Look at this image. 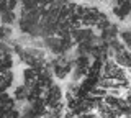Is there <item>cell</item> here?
<instances>
[{
	"instance_id": "6da1fadb",
	"label": "cell",
	"mask_w": 131,
	"mask_h": 118,
	"mask_svg": "<svg viewBox=\"0 0 131 118\" xmlns=\"http://www.w3.org/2000/svg\"><path fill=\"white\" fill-rule=\"evenodd\" d=\"M46 99H44V105H51V107H56L59 103V100L62 99V92L57 85L52 84L49 89H46Z\"/></svg>"
},
{
	"instance_id": "7a4b0ae2",
	"label": "cell",
	"mask_w": 131,
	"mask_h": 118,
	"mask_svg": "<svg viewBox=\"0 0 131 118\" xmlns=\"http://www.w3.org/2000/svg\"><path fill=\"white\" fill-rule=\"evenodd\" d=\"M13 107H15V100L5 92L0 93V113H5L8 110H13Z\"/></svg>"
},
{
	"instance_id": "3957f363",
	"label": "cell",
	"mask_w": 131,
	"mask_h": 118,
	"mask_svg": "<svg viewBox=\"0 0 131 118\" xmlns=\"http://www.w3.org/2000/svg\"><path fill=\"white\" fill-rule=\"evenodd\" d=\"M71 69H72L71 64H62V66H61V62H56V64H54L56 77H59V79H64V77L67 76L69 72H71Z\"/></svg>"
},
{
	"instance_id": "277c9868",
	"label": "cell",
	"mask_w": 131,
	"mask_h": 118,
	"mask_svg": "<svg viewBox=\"0 0 131 118\" xmlns=\"http://www.w3.org/2000/svg\"><path fill=\"white\" fill-rule=\"evenodd\" d=\"M128 13H129V2L115 7V15H118L120 18H126V17H128Z\"/></svg>"
},
{
	"instance_id": "5b68a950",
	"label": "cell",
	"mask_w": 131,
	"mask_h": 118,
	"mask_svg": "<svg viewBox=\"0 0 131 118\" xmlns=\"http://www.w3.org/2000/svg\"><path fill=\"white\" fill-rule=\"evenodd\" d=\"M0 17H2V22L5 23V25H8V23H12L15 20V13H13V10H5Z\"/></svg>"
},
{
	"instance_id": "8992f818",
	"label": "cell",
	"mask_w": 131,
	"mask_h": 118,
	"mask_svg": "<svg viewBox=\"0 0 131 118\" xmlns=\"http://www.w3.org/2000/svg\"><path fill=\"white\" fill-rule=\"evenodd\" d=\"M26 93H28L26 85H23V87H18V89L15 90V99H16V100H23V99H26Z\"/></svg>"
},
{
	"instance_id": "52a82bcc",
	"label": "cell",
	"mask_w": 131,
	"mask_h": 118,
	"mask_svg": "<svg viewBox=\"0 0 131 118\" xmlns=\"http://www.w3.org/2000/svg\"><path fill=\"white\" fill-rule=\"evenodd\" d=\"M10 35V28H7V26H0V39H3L5 36Z\"/></svg>"
},
{
	"instance_id": "ba28073f",
	"label": "cell",
	"mask_w": 131,
	"mask_h": 118,
	"mask_svg": "<svg viewBox=\"0 0 131 118\" xmlns=\"http://www.w3.org/2000/svg\"><path fill=\"white\" fill-rule=\"evenodd\" d=\"M5 3H7V10H13L16 5V0H5Z\"/></svg>"
}]
</instances>
